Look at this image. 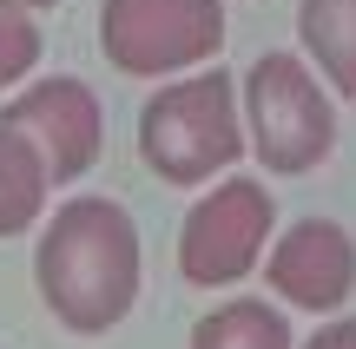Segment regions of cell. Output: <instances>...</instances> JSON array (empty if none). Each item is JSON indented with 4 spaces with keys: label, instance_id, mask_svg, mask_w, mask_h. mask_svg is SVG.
I'll return each instance as SVG.
<instances>
[{
    "label": "cell",
    "instance_id": "1",
    "mask_svg": "<svg viewBox=\"0 0 356 349\" xmlns=\"http://www.w3.org/2000/svg\"><path fill=\"white\" fill-rule=\"evenodd\" d=\"M145 277L139 224L119 198H66L33 244V290L73 337H106L132 316Z\"/></svg>",
    "mask_w": 356,
    "mask_h": 349
},
{
    "label": "cell",
    "instance_id": "2",
    "mask_svg": "<svg viewBox=\"0 0 356 349\" xmlns=\"http://www.w3.org/2000/svg\"><path fill=\"white\" fill-rule=\"evenodd\" d=\"M251 152V132H244V99L238 79L225 66H198V73H178L152 99L139 105V158L159 185H218L238 158Z\"/></svg>",
    "mask_w": 356,
    "mask_h": 349
},
{
    "label": "cell",
    "instance_id": "3",
    "mask_svg": "<svg viewBox=\"0 0 356 349\" xmlns=\"http://www.w3.org/2000/svg\"><path fill=\"white\" fill-rule=\"evenodd\" d=\"M238 99H244V132H251V152L264 171L304 178L337 152V99L304 53H257L251 73L238 79Z\"/></svg>",
    "mask_w": 356,
    "mask_h": 349
},
{
    "label": "cell",
    "instance_id": "4",
    "mask_svg": "<svg viewBox=\"0 0 356 349\" xmlns=\"http://www.w3.org/2000/svg\"><path fill=\"white\" fill-rule=\"evenodd\" d=\"M225 0H106L99 53L126 79H178L218 60Z\"/></svg>",
    "mask_w": 356,
    "mask_h": 349
},
{
    "label": "cell",
    "instance_id": "5",
    "mask_svg": "<svg viewBox=\"0 0 356 349\" xmlns=\"http://www.w3.org/2000/svg\"><path fill=\"white\" fill-rule=\"evenodd\" d=\"M270 231H277V205H270L264 178H244V171H225L198 205L178 224V277L191 290H225L238 277L257 271Z\"/></svg>",
    "mask_w": 356,
    "mask_h": 349
},
{
    "label": "cell",
    "instance_id": "6",
    "mask_svg": "<svg viewBox=\"0 0 356 349\" xmlns=\"http://www.w3.org/2000/svg\"><path fill=\"white\" fill-rule=\"evenodd\" d=\"M0 126H13L40 158H47L53 185H73L99 165L106 152V105L86 79L73 73H53V79H33L13 105H0Z\"/></svg>",
    "mask_w": 356,
    "mask_h": 349
},
{
    "label": "cell",
    "instance_id": "7",
    "mask_svg": "<svg viewBox=\"0 0 356 349\" xmlns=\"http://www.w3.org/2000/svg\"><path fill=\"white\" fill-rule=\"evenodd\" d=\"M264 284L277 303L310 316H337L356 297V237L337 218H297L291 231L270 237Z\"/></svg>",
    "mask_w": 356,
    "mask_h": 349
},
{
    "label": "cell",
    "instance_id": "8",
    "mask_svg": "<svg viewBox=\"0 0 356 349\" xmlns=\"http://www.w3.org/2000/svg\"><path fill=\"white\" fill-rule=\"evenodd\" d=\"M297 46L323 86L356 105V0H297Z\"/></svg>",
    "mask_w": 356,
    "mask_h": 349
},
{
    "label": "cell",
    "instance_id": "9",
    "mask_svg": "<svg viewBox=\"0 0 356 349\" xmlns=\"http://www.w3.org/2000/svg\"><path fill=\"white\" fill-rule=\"evenodd\" d=\"M53 198V171L13 126H0V237H20L47 218Z\"/></svg>",
    "mask_w": 356,
    "mask_h": 349
},
{
    "label": "cell",
    "instance_id": "10",
    "mask_svg": "<svg viewBox=\"0 0 356 349\" xmlns=\"http://www.w3.org/2000/svg\"><path fill=\"white\" fill-rule=\"evenodd\" d=\"M185 349H291V316L264 297H231L191 323Z\"/></svg>",
    "mask_w": 356,
    "mask_h": 349
},
{
    "label": "cell",
    "instance_id": "11",
    "mask_svg": "<svg viewBox=\"0 0 356 349\" xmlns=\"http://www.w3.org/2000/svg\"><path fill=\"white\" fill-rule=\"evenodd\" d=\"M40 53H47L40 20H33L26 7H13V0H0V92L20 86V79L40 66Z\"/></svg>",
    "mask_w": 356,
    "mask_h": 349
},
{
    "label": "cell",
    "instance_id": "12",
    "mask_svg": "<svg viewBox=\"0 0 356 349\" xmlns=\"http://www.w3.org/2000/svg\"><path fill=\"white\" fill-rule=\"evenodd\" d=\"M304 349H356V316H330Z\"/></svg>",
    "mask_w": 356,
    "mask_h": 349
},
{
    "label": "cell",
    "instance_id": "13",
    "mask_svg": "<svg viewBox=\"0 0 356 349\" xmlns=\"http://www.w3.org/2000/svg\"><path fill=\"white\" fill-rule=\"evenodd\" d=\"M13 7H26V13H40V7H60V0H13Z\"/></svg>",
    "mask_w": 356,
    "mask_h": 349
}]
</instances>
